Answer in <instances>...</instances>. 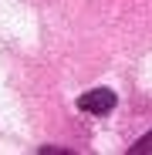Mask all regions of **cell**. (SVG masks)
<instances>
[{
    "label": "cell",
    "instance_id": "1",
    "mask_svg": "<svg viewBox=\"0 0 152 155\" xmlns=\"http://www.w3.org/2000/svg\"><path fill=\"white\" fill-rule=\"evenodd\" d=\"M115 105H118V98H115L112 88H95V91H85L78 98V108L81 111H91V115H108Z\"/></svg>",
    "mask_w": 152,
    "mask_h": 155
},
{
    "label": "cell",
    "instance_id": "2",
    "mask_svg": "<svg viewBox=\"0 0 152 155\" xmlns=\"http://www.w3.org/2000/svg\"><path fill=\"white\" fill-rule=\"evenodd\" d=\"M129 155H152V132H149V135H142V138L129 148Z\"/></svg>",
    "mask_w": 152,
    "mask_h": 155
}]
</instances>
